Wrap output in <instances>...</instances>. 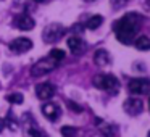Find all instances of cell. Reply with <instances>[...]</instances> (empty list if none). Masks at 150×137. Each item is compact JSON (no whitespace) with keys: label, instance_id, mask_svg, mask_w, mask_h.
I'll use <instances>...</instances> for the list:
<instances>
[{"label":"cell","instance_id":"obj_1","mask_svg":"<svg viewBox=\"0 0 150 137\" xmlns=\"http://www.w3.org/2000/svg\"><path fill=\"white\" fill-rule=\"evenodd\" d=\"M140 26H142V16L137 13H126L124 16H121L116 23L113 24V31L116 34V39L120 42L132 44V40L136 39L137 32H139Z\"/></svg>","mask_w":150,"mask_h":137},{"label":"cell","instance_id":"obj_2","mask_svg":"<svg viewBox=\"0 0 150 137\" xmlns=\"http://www.w3.org/2000/svg\"><path fill=\"white\" fill-rule=\"evenodd\" d=\"M94 85L105 92H116L120 87V81L111 74H97L94 78Z\"/></svg>","mask_w":150,"mask_h":137},{"label":"cell","instance_id":"obj_3","mask_svg":"<svg viewBox=\"0 0 150 137\" xmlns=\"http://www.w3.org/2000/svg\"><path fill=\"white\" fill-rule=\"evenodd\" d=\"M58 63L60 61H57V60H53L50 55H47L45 58H40L39 61H37L33 68H31V74H33L34 78L42 76V74H47V73L53 71V69L58 66Z\"/></svg>","mask_w":150,"mask_h":137},{"label":"cell","instance_id":"obj_4","mask_svg":"<svg viewBox=\"0 0 150 137\" xmlns=\"http://www.w3.org/2000/svg\"><path fill=\"white\" fill-rule=\"evenodd\" d=\"M63 34H65V28L58 23H52L44 29L42 39H44V42H47V44H53V42L62 39Z\"/></svg>","mask_w":150,"mask_h":137},{"label":"cell","instance_id":"obj_5","mask_svg":"<svg viewBox=\"0 0 150 137\" xmlns=\"http://www.w3.org/2000/svg\"><path fill=\"white\" fill-rule=\"evenodd\" d=\"M150 90V81L145 78H136L129 82V92L136 95H142L147 94Z\"/></svg>","mask_w":150,"mask_h":137},{"label":"cell","instance_id":"obj_6","mask_svg":"<svg viewBox=\"0 0 150 137\" xmlns=\"http://www.w3.org/2000/svg\"><path fill=\"white\" fill-rule=\"evenodd\" d=\"M123 108H124V111H126L127 114H131V116H137V114H140L142 110H144V102L140 100V98L131 97V98H127V100L124 102Z\"/></svg>","mask_w":150,"mask_h":137},{"label":"cell","instance_id":"obj_7","mask_svg":"<svg viewBox=\"0 0 150 137\" xmlns=\"http://www.w3.org/2000/svg\"><path fill=\"white\" fill-rule=\"evenodd\" d=\"M31 49H33V40H29L28 37H18V39L10 42V50L13 53H18V55L28 52Z\"/></svg>","mask_w":150,"mask_h":137},{"label":"cell","instance_id":"obj_8","mask_svg":"<svg viewBox=\"0 0 150 137\" xmlns=\"http://www.w3.org/2000/svg\"><path fill=\"white\" fill-rule=\"evenodd\" d=\"M42 113H44V116H45L49 121H57V119H60V116H62V110H60V107L57 103H52V102H49V103L44 105Z\"/></svg>","mask_w":150,"mask_h":137},{"label":"cell","instance_id":"obj_9","mask_svg":"<svg viewBox=\"0 0 150 137\" xmlns=\"http://www.w3.org/2000/svg\"><path fill=\"white\" fill-rule=\"evenodd\" d=\"M53 94H55V85L50 84V82H42V84L36 85V95L40 100H47V98H50Z\"/></svg>","mask_w":150,"mask_h":137},{"label":"cell","instance_id":"obj_10","mask_svg":"<svg viewBox=\"0 0 150 137\" xmlns=\"http://www.w3.org/2000/svg\"><path fill=\"white\" fill-rule=\"evenodd\" d=\"M68 49L73 55H82L86 52V42L81 37H69L68 39Z\"/></svg>","mask_w":150,"mask_h":137},{"label":"cell","instance_id":"obj_11","mask_svg":"<svg viewBox=\"0 0 150 137\" xmlns=\"http://www.w3.org/2000/svg\"><path fill=\"white\" fill-rule=\"evenodd\" d=\"M34 20L29 16V15H20V16L15 18V26L21 31H29L34 28Z\"/></svg>","mask_w":150,"mask_h":137},{"label":"cell","instance_id":"obj_12","mask_svg":"<svg viewBox=\"0 0 150 137\" xmlns=\"http://www.w3.org/2000/svg\"><path fill=\"white\" fill-rule=\"evenodd\" d=\"M24 137H47V134L40 127H37L34 121H31L24 123Z\"/></svg>","mask_w":150,"mask_h":137},{"label":"cell","instance_id":"obj_13","mask_svg":"<svg viewBox=\"0 0 150 137\" xmlns=\"http://www.w3.org/2000/svg\"><path fill=\"white\" fill-rule=\"evenodd\" d=\"M94 61H95V65H97V66H107V65H110V53H108L107 50H103V49L97 50V52H95V55H94Z\"/></svg>","mask_w":150,"mask_h":137},{"label":"cell","instance_id":"obj_14","mask_svg":"<svg viewBox=\"0 0 150 137\" xmlns=\"http://www.w3.org/2000/svg\"><path fill=\"white\" fill-rule=\"evenodd\" d=\"M134 45H136L137 50H150V37L147 36H140L136 39V42H134Z\"/></svg>","mask_w":150,"mask_h":137},{"label":"cell","instance_id":"obj_15","mask_svg":"<svg viewBox=\"0 0 150 137\" xmlns=\"http://www.w3.org/2000/svg\"><path fill=\"white\" fill-rule=\"evenodd\" d=\"M103 23V18L100 16V15H95V16H91L87 20V23H86V28H87V29H97L98 26H100V24Z\"/></svg>","mask_w":150,"mask_h":137},{"label":"cell","instance_id":"obj_16","mask_svg":"<svg viewBox=\"0 0 150 137\" xmlns=\"http://www.w3.org/2000/svg\"><path fill=\"white\" fill-rule=\"evenodd\" d=\"M7 100L10 102V103H16V105H21L24 100L23 94H8L7 95Z\"/></svg>","mask_w":150,"mask_h":137},{"label":"cell","instance_id":"obj_17","mask_svg":"<svg viewBox=\"0 0 150 137\" xmlns=\"http://www.w3.org/2000/svg\"><path fill=\"white\" fill-rule=\"evenodd\" d=\"M98 129H100L102 134H103V136H107V137H111V136H113V132H115L113 127H111L110 124H105V123L98 124Z\"/></svg>","mask_w":150,"mask_h":137},{"label":"cell","instance_id":"obj_18","mask_svg":"<svg viewBox=\"0 0 150 137\" xmlns=\"http://www.w3.org/2000/svg\"><path fill=\"white\" fill-rule=\"evenodd\" d=\"M49 55L52 56L53 60H57V61H62V60H65V52H63V50H60V49H52Z\"/></svg>","mask_w":150,"mask_h":137},{"label":"cell","instance_id":"obj_19","mask_svg":"<svg viewBox=\"0 0 150 137\" xmlns=\"http://www.w3.org/2000/svg\"><path fill=\"white\" fill-rule=\"evenodd\" d=\"M62 134H63V137H76V134H78V129H76V127L65 126V127H62Z\"/></svg>","mask_w":150,"mask_h":137},{"label":"cell","instance_id":"obj_20","mask_svg":"<svg viewBox=\"0 0 150 137\" xmlns=\"http://www.w3.org/2000/svg\"><path fill=\"white\" fill-rule=\"evenodd\" d=\"M111 2V7H115V8H121V7H124V5L129 2V0H110Z\"/></svg>","mask_w":150,"mask_h":137},{"label":"cell","instance_id":"obj_21","mask_svg":"<svg viewBox=\"0 0 150 137\" xmlns=\"http://www.w3.org/2000/svg\"><path fill=\"white\" fill-rule=\"evenodd\" d=\"M4 126H5V121H4V119H0V131L4 129Z\"/></svg>","mask_w":150,"mask_h":137},{"label":"cell","instance_id":"obj_22","mask_svg":"<svg viewBox=\"0 0 150 137\" xmlns=\"http://www.w3.org/2000/svg\"><path fill=\"white\" fill-rule=\"evenodd\" d=\"M34 2H37V4H44V2H47V0H34Z\"/></svg>","mask_w":150,"mask_h":137},{"label":"cell","instance_id":"obj_23","mask_svg":"<svg viewBox=\"0 0 150 137\" xmlns=\"http://www.w3.org/2000/svg\"><path fill=\"white\" fill-rule=\"evenodd\" d=\"M84 2H94V0H84Z\"/></svg>","mask_w":150,"mask_h":137},{"label":"cell","instance_id":"obj_24","mask_svg":"<svg viewBox=\"0 0 150 137\" xmlns=\"http://www.w3.org/2000/svg\"><path fill=\"white\" fill-rule=\"evenodd\" d=\"M149 107H150V100H149Z\"/></svg>","mask_w":150,"mask_h":137},{"label":"cell","instance_id":"obj_25","mask_svg":"<svg viewBox=\"0 0 150 137\" xmlns=\"http://www.w3.org/2000/svg\"><path fill=\"white\" fill-rule=\"evenodd\" d=\"M149 137H150V131H149Z\"/></svg>","mask_w":150,"mask_h":137}]
</instances>
